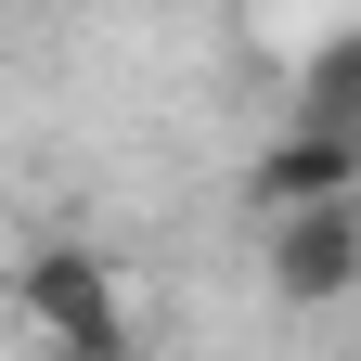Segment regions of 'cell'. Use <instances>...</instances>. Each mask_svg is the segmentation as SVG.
Listing matches in <instances>:
<instances>
[{
  "label": "cell",
  "mask_w": 361,
  "mask_h": 361,
  "mask_svg": "<svg viewBox=\"0 0 361 361\" xmlns=\"http://www.w3.org/2000/svg\"><path fill=\"white\" fill-rule=\"evenodd\" d=\"M13 310H26V336L52 348V361H142V323H129L116 271L90 258V245H39V258H13Z\"/></svg>",
  "instance_id": "obj_1"
},
{
  "label": "cell",
  "mask_w": 361,
  "mask_h": 361,
  "mask_svg": "<svg viewBox=\"0 0 361 361\" xmlns=\"http://www.w3.org/2000/svg\"><path fill=\"white\" fill-rule=\"evenodd\" d=\"M258 284L284 297V310H348V297H361V194H323V207H271Z\"/></svg>",
  "instance_id": "obj_2"
},
{
  "label": "cell",
  "mask_w": 361,
  "mask_h": 361,
  "mask_svg": "<svg viewBox=\"0 0 361 361\" xmlns=\"http://www.w3.org/2000/svg\"><path fill=\"white\" fill-rule=\"evenodd\" d=\"M245 194H258V219H271V207L361 194V129H336V116H297V129H271V142H258V168H245Z\"/></svg>",
  "instance_id": "obj_3"
},
{
  "label": "cell",
  "mask_w": 361,
  "mask_h": 361,
  "mask_svg": "<svg viewBox=\"0 0 361 361\" xmlns=\"http://www.w3.org/2000/svg\"><path fill=\"white\" fill-rule=\"evenodd\" d=\"M297 116H336V129H361V26L310 39V65H297Z\"/></svg>",
  "instance_id": "obj_4"
}]
</instances>
